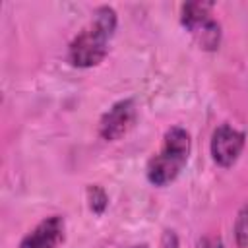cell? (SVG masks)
<instances>
[{
	"label": "cell",
	"instance_id": "8",
	"mask_svg": "<svg viewBox=\"0 0 248 248\" xmlns=\"http://www.w3.org/2000/svg\"><path fill=\"white\" fill-rule=\"evenodd\" d=\"M234 242L238 248H248V202L238 209L234 219Z\"/></svg>",
	"mask_w": 248,
	"mask_h": 248
},
{
	"label": "cell",
	"instance_id": "9",
	"mask_svg": "<svg viewBox=\"0 0 248 248\" xmlns=\"http://www.w3.org/2000/svg\"><path fill=\"white\" fill-rule=\"evenodd\" d=\"M161 248H180L178 234L172 229H165L161 234Z\"/></svg>",
	"mask_w": 248,
	"mask_h": 248
},
{
	"label": "cell",
	"instance_id": "6",
	"mask_svg": "<svg viewBox=\"0 0 248 248\" xmlns=\"http://www.w3.org/2000/svg\"><path fill=\"white\" fill-rule=\"evenodd\" d=\"M66 236V221L62 215H48L39 221L17 244V248H58Z\"/></svg>",
	"mask_w": 248,
	"mask_h": 248
},
{
	"label": "cell",
	"instance_id": "3",
	"mask_svg": "<svg viewBox=\"0 0 248 248\" xmlns=\"http://www.w3.org/2000/svg\"><path fill=\"white\" fill-rule=\"evenodd\" d=\"M211 2H186L180 6V23L202 50L213 52L221 45V23L213 17Z\"/></svg>",
	"mask_w": 248,
	"mask_h": 248
},
{
	"label": "cell",
	"instance_id": "4",
	"mask_svg": "<svg viewBox=\"0 0 248 248\" xmlns=\"http://www.w3.org/2000/svg\"><path fill=\"white\" fill-rule=\"evenodd\" d=\"M138 120V107L134 99H120L110 105L99 120V136L107 141L122 140Z\"/></svg>",
	"mask_w": 248,
	"mask_h": 248
},
{
	"label": "cell",
	"instance_id": "1",
	"mask_svg": "<svg viewBox=\"0 0 248 248\" xmlns=\"http://www.w3.org/2000/svg\"><path fill=\"white\" fill-rule=\"evenodd\" d=\"M118 17L114 8L99 6L93 12L91 21L78 31L68 46V62L76 68L99 66L108 54V45L114 37Z\"/></svg>",
	"mask_w": 248,
	"mask_h": 248
},
{
	"label": "cell",
	"instance_id": "10",
	"mask_svg": "<svg viewBox=\"0 0 248 248\" xmlns=\"http://www.w3.org/2000/svg\"><path fill=\"white\" fill-rule=\"evenodd\" d=\"M198 248H225V246H223V240L219 236L207 234V236H202L198 240Z\"/></svg>",
	"mask_w": 248,
	"mask_h": 248
},
{
	"label": "cell",
	"instance_id": "5",
	"mask_svg": "<svg viewBox=\"0 0 248 248\" xmlns=\"http://www.w3.org/2000/svg\"><path fill=\"white\" fill-rule=\"evenodd\" d=\"M246 143V136L244 132H240L238 128L231 126V124H219L213 134H211V141H209V151H211V159L215 165H219L221 169H229L232 167Z\"/></svg>",
	"mask_w": 248,
	"mask_h": 248
},
{
	"label": "cell",
	"instance_id": "2",
	"mask_svg": "<svg viewBox=\"0 0 248 248\" xmlns=\"http://www.w3.org/2000/svg\"><path fill=\"white\" fill-rule=\"evenodd\" d=\"M190 149H192V140L188 130L182 126H170L163 136L161 149L147 163L145 176L149 184L163 188L174 182L188 163Z\"/></svg>",
	"mask_w": 248,
	"mask_h": 248
},
{
	"label": "cell",
	"instance_id": "7",
	"mask_svg": "<svg viewBox=\"0 0 248 248\" xmlns=\"http://www.w3.org/2000/svg\"><path fill=\"white\" fill-rule=\"evenodd\" d=\"M85 198H87V207L93 215H103L108 207V196L105 192L103 186L99 184H89L85 190Z\"/></svg>",
	"mask_w": 248,
	"mask_h": 248
}]
</instances>
